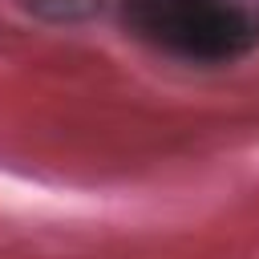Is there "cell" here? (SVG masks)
I'll list each match as a JSON object with an SVG mask.
<instances>
[{"label":"cell","mask_w":259,"mask_h":259,"mask_svg":"<svg viewBox=\"0 0 259 259\" xmlns=\"http://www.w3.org/2000/svg\"><path fill=\"white\" fill-rule=\"evenodd\" d=\"M121 28L186 65H231L259 45V16L243 0H117Z\"/></svg>","instance_id":"cell-1"}]
</instances>
